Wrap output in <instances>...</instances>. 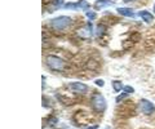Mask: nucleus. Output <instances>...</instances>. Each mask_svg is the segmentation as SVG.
<instances>
[{
	"label": "nucleus",
	"instance_id": "f257e3e1",
	"mask_svg": "<svg viewBox=\"0 0 155 129\" xmlns=\"http://www.w3.org/2000/svg\"><path fill=\"white\" fill-rule=\"evenodd\" d=\"M71 18L67 17V16H60V17H56V18H52L49 21V25L54 28V30L58 31H62V30H66L71 26Z\"/></svg>",
	"mask_w": 155,
	"mask_h": 129
},
{
	"label": "nucleus",
	"instance_id": "f03ea898",
	"mask_svg": "<svg viewBox=\"0 0 155 129\" xmlns=\"http://www.w3.org/2000/svg\"><path fill=\"white\" fill-rule=\"evenodd\" d=\"M45 63L49 69L52 70H57V71H62L67 67V63L61 58V57L57 56H47L45 58Z\"/></svg>",
	"mask_w": 155,
	"mask_h": 129
},
{
	"label": "nucleus",
	"instance_id": "7ed1b4c3",
	"mask_svg": "<svg viewBox=\"0 0 155 129\" xmlns=\"http://www.w3.org/2000/svg\"><path fill=\"white\" fill-rule=\"evenodd\" d=\"M91 102H92V107H93L97 112H104L106 110V101H105L102 94H100V93L93 94Z\"/></svg>",
	"mask_w": 155,
	"mask_h": 129
},
{
	"label": "nucleus",
	"instance_id": "20e7f679",
	"mask_svg": "<svg viewBox=\"0 0 155 129\" xmlns=\"http://www.w3.org/2000/svg\"><path fill=\"white\" fill-rule=\"evenodd\" d=\"M140 111L145 114V115H151L155 111V106L147 99H141L140 101Z\"/></svg>",
	"mask_w": 155,
	"mask_h": 129
},
{
	"label": "nucleus",
	"instance_id": "39448f33",
	"mask_svg": "<svg viewBox=\"0 0 155 129\" xmlns=\"http://www.w3.org/2000/svg\"><path fill=\"white\" fill-rule=\"evenodd\" d=\"M69 88L71 92L74 93H78V94H85L88 92V87L83 83H69Z\"/></svg>",
	"mask_w": 155,
	"mask_h": 129
},
{
	"label": "nucleus",
	"instance_id": "423d86ee",
	"mask_svg": "<svg viewBox=\"0 0 155 129\" xmlns=\"http://www.w3.org/2000/svg\"><path fill=\"white\" fill-rule=\"evenodd\" d=\"M138 16L141 17L146 23L153 22V16H151V13H150L149 11H140L138 12Z\"/></svg>",
	"mask_w": 155,
	"mask_h": 129
},
{
	"label": "nucleus",
	"instance_id": "0eeeda50",
	"mask_svg": "<svg viewBox=\"0 0 155 129\" xmlns=\"http://www.w3.org/2000/svg\"><path fill=\"white\" fill-rule=\"evenodd\" d=\"M113 4H114V2H111V0H97L94 3V7H96V9H101V8L113 5Z\"/></svg>",
	"mask_w": 155,
	"mask_h": 129
},
{
	"label": "nucleus",
	"instance_id": "6e6552de",
	"mask_svg": "<svg viewBox=\"0 0 155 129\" xmlns=\"http://www.w3.org/2000/svg\"><path fill=\"white\" fill-rule=\"evenodd\" d=\"M118 13L120 16H125V17H134V12L130 8H118Z\"/></svg>",
	"mask_w": 155,
	"mask_h": 129
},
{
	"label": "nucleus",
	"instance_id": "1a4fd4ad",
	"mask_svg": "<svg viewBox=\"0 0 155 129\" xmlns=\"http://www.w3.org/2000/svg\"><path fill=\"white\" fill-rule=\"evenodd\" d=\"M105 31H106V26L105 25H98L96 28V34L97 36H102L105 34Z\"/></svg>",
	"mask_w": 155,
	"mask_h": 129
},
{
	"label": "nucleus",
	"instance_id": "9d476101",
	"mask_svg": "<svg viewBox=\"0 0 155 129\" xmlns=\"http://www.w3.org/2000/svg\"><path fill=\"white\" fill-rule=\"evenodd\" d=\"M113 88H114V90H116V92H119V90H123V84H122V82H118V80H114L113 82Z\"/></svg>",
	"mask_w": 155,
	"mask_h": 129
},
{
	"label": "nucleus",
	"instance_id": "9b49d317",
	"mask_svg": "<svg viewBox=\"0 0 155 129\" xmlns=\"http://www.w3.org/2000/svg\"><path fill=\"white\" fill-rule=\"evenodd\" d=\"M87 17H88V20H94L96 18V13L94 12H87Z\"/></svg>",
	"mask_w": 155,
	"mask_h": 129
},
{
	"label": "nucleus",
	"instance_id": "f8f14e48",
	"mask_svg": "<svg viewBox=\"0 0 155 129\" xmlns=\"http://www.w3.org/2000/svg\"><path fill=\"white\" fill-rule=\"evenodd\" d=\"M123 90H124L125 93H133V92H134V89H133L132 87H129V85H128V87H124Z\"/></svg>",
	"mask_w": 155,
	"mask_h": 129
},
{
	"label": "nucleus",
	"instance_id": "ddd939ff",
	"mask_svg": "<svg viewBox=\"0 0 155 129\" xmlns=\"http://www.w3.org/2000/svg\"><path fill=\"white\" fill-rule=\"evenodd\" d=\"M127 97V93H124V94H122V95H118V97H116V102H120V101H123V99Z\"/></svg>",
	"mask_w": 155,
	"mask_h": 129
},
{
	"label": "nucleus",
	"instance_id": "4468645a",
	"mask_svg": "<svg viewBox=\"0 0 155 129\" xmlns=\"http://www.w3.org/2000/svg\"><path fill=\"white\" fill-rule=\"evenodd\" d=\"M94 83H96V85H100V87H102V85L105 84V82H104V80H101V79L100 80H96Z\"/></svg>",
	"mask_w": 155,
	"mask_h": 129
},
{
	"label": "nucleus",
	"instance_id": "2eb2a0df",
	"mask_svg": "<svg viewBox=\"0 0 155 129\" xmlns=\"http://www.w3.org/2000/svg\"><path fill=\"white\" fill-rule=\"evenodd\" d=\"M124 2H125V3H128V2H133V0H124Z\"/></svg>",
	"mask_w": 155,
	"mask_h": 129
},
{
	"label": "nucleus",
	"instance_id": "dca6fc26",
	"mask_svg": "<svg viewBox=\"0 0 155 129\" xmlns=\"http://www.w3.org/2000/svg\"><path fill=\"white\" fill-rule=\"evenodd\" d=\"M154 13H155V5H154Z\"/></svg>",
	"mask_w": 155,
	"mask_h": 129
}]
</instances>
